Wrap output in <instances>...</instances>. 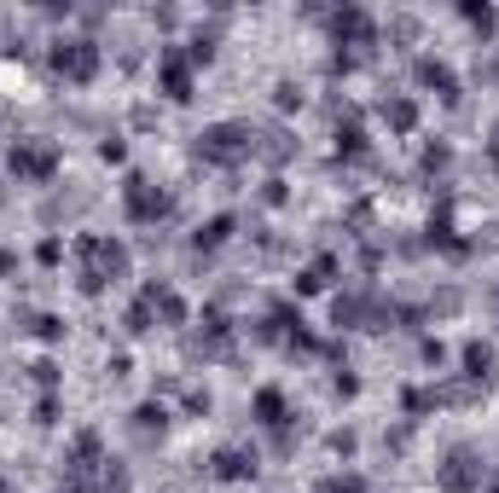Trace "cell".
Returning <instances> with one entry per match:
<instances>
[{
    "instance_id": "1",
    "label": "cell",
    "mask_w": 499,
    "mask_h": 493,
    "mask_svg": "<svg viewBox=\"0 0 499 493\" xmlns=\"http://www.w3.org/2000/svg\"><path fill=\"white\" fill-rule=\"evenodd\" d=\"M76 255H82V279H76L82 296H99L105 285L128 279V244H116V238H93V232H82Z\"/></svg>"
},
{
    "instance_id": "2",
    "label": "cell",
    "mask_w": 499,
    "mask_h": 493,
    "mask_svg": "<svg viewBox=\"0 0 499 493\" xmlns=\"http://www.w3.org/2000/svg\"><path fill=\"white\" fill-rule=\"evenodd\" d=\"M198 157L203 163H221V169H238L255 157V128L250 122H215V128L198 134Z\"/></svg>"
},
{
    "instance_id": "3",
    "label": "cell",
    "mask_w": 499,
    "mask_h": 493,
    "mask_svg": "<svg viewBox=\"0 0 499 493\" xmlns=\"http://www.w3.org/2000/svg\"><path fill=\"white\" fill-rule=\"evenodd\" d=\"M105 65V47L93 41V35H76V41H53V70L65 82H76V88H88L93 76H99Z\"/></svg>"
},
{
    "instance_id": "4",
    "label": "cell",
    "mask_w": 499,
    "mask_h": 493,
    "mask_svg": "<svg viewBox=\"0 0 499 493\" xmlns=\"http://www.w3.org/2000/svg\"><path fill=\"white\" fill-rule=\"evenodd\" d=\"M331 41H337V53L355 47V58L372 53L377 47V18L366 6H355V0H343V6H331Z\"/></svg>"
},
{
    "instance_id": "5",
    "label": "cell",
    "mask_w": 499,
    "mask_h": 493,
    "mask_svg": "<svg viewBox=\"0 0 499 493\" xmlns=\"http://www.w3.org/2000/svg\"><path fill=\"white\" fill-rule=\"evenodd\" d=\"M175 209V197H168L157 180H145V175H128V186H123V215L133 221V227H157V221Z\"/></svg>"
},
{
    "instance_id": "6",
    "label": "cell",
    "mask_w": 499,
    "mask_h": 493,
    "mask_svg": "<svg viewBox=\"0 0 499 493\" xmlns=\"http://www.w3.org/2000/svg\"><path fill=\"white\" fill-rule=\"evenodd\" d=\"M482 482H488V464H482L470 447H453L442 464H435V488L442 493H477Z\"/></svg>"
},
{
    "instance_id": "7",
    "label": "cell",
    "mask_w": 499,
    "mask_h": 493,
    "mask_svg": "<svg viewBox=\"0 0 499 493\" xmlns=\"http://www.w3.org/2000/svg\"><path fill=\"white\" fill-rule=\"evenodd\" d=\"M6 169L18 180H53L58 175V145L53 140H12Z\"/></svg>"
},
{
    "instance_id": "8",
    "label": "cell",
    "mask_w": 499,
    "mask_h": 493,
    "mask_svg": "<svg viewBox=\"0 0 499 493\" xmlns=\"http://www.w3.org/2000/svg\"><path fill=\"white\" fill-rule=\"evenodd\" d=\"M157 88L175 99V105H186V99H192V65H186L180 47H163V53H157Z\"/></svg>"
},
{
    "instance_id": "9",
    "label": "cell",
    "mask_w": 499,
    "mask_h": 493,
    "mask_svg": "<svg viewBox=\"0 0 499 493\" xmlns=\"http://www.w3.org/2000/svg\"><path fill=\"white\" fill-rule=\"evenodd\" d=\"M145 302H151V314L163 319V325H186L192 319V307H186V296H180L175 285H163V279H145Z\"/></svg>"
},
{
    "instance_id": "10",
    "label": "cell",
    "mask_w": 499,
    "mask_h": 493,
    "mask_svg": "<svg viewBox=\"0 0 499 493\" xmlns=\"http://www.w3.org/2000/svg\"><path fill=\"white\" fill-rule=\"evenodd\" d=\"M65 464H70V482H82L88 471H105V441H99V429H82V436L70 441Z\"/></svg>"
},
{
    "instance_id": "11",
    "label": "cell",
    "mask_w": 499,
    "mask_h": 493,
    "mask_svg": "<svg viewBox=\"0 0 499 493\" xmlns=\"http://www.w3.org/2000/svg\"><path fill=\"white\" fill-rule=\"evenodd\" d=\"M412 76H418L424 88H430L435 99H442V105H459V99H465V93H459V76L442 65V58H430V53H424L418 65H412Z\"/></svg>"
},
{
    "instance_id": "12",
    "label": "cell",
    "mask_w": 499,
    "mask_h": 493,
    "mask_svg": "<svg viewBox=\"0 0 499 493\" xmlns=\"http://www.w3.org/2000/svg\"><path fill=\"white\" fill-rule=\"evenodd\" d=\"M210 464H215V482H255V476H262V459L245 453V447H221Z\"/></svg>"
},
{
    "instance_id": "13",
    "label": "cell",
    "mask_w": 499,
    "mask_h": 493,
    "mask_svg": "<svg viewBox=\"0 0 499 493\" xmlns=\"http://www.w3.org/2000/svg\"><path fill=\"white\" fill-rule=\"evenodd\" d=\"M366 314H372V290H343V296H331V325H337V331H366Z\"/></svg>"
},
{
    "instance_id": "14",
    "label": "cell",
    "mask_w": 499,
    "mask_h": 493,
    "mask_svg": "<svg viewBox=\"0 0 499 493\" xmlns=\"http://www.w3.org/2000/svg\"><path fill=\"white\" fill-rule=\"evenodd\" d=\"M372 145H366V128H360V110L343 105L337 110V157H348V163H360Z\"/></svg>"
},
{
    "instance_id": "15",
    "label": "cell",
    "mask_w": 499,
    "mask_h": 493,
    "mask_svg": "<svg viewBox=\"0 0 499 493\" xmlns=\"http://www.w3.org/2000/svg\"><path fill=\"white\" fill-rule=\"evenodd\" d=\"M337 267H343V262H337V255L325 250V255H314V262L302 267V273L290 279V285H297V296H320V290H325V285H331V279H337Z\"/></svg>"
},
{
    "instance_id": "16",
    "label": "cell",
    "mask_w": 499,
    "mask_h": 493,
    "mask_svg": "<svg viewBox=\"0 0 499 493\" xmlns=\"http://www.w3.org/2000/svg\"><path fill=\"white\" fill-rule=\"evenodd\" d=\"M377 117L389 122V134H412V128H418V99H407V93H389L383 105H377Z\"/></svg>"
},
{
    "instance_id": "17",
    "label": "cell",
    "mask_w": 499,
    "mask_h": 493,
    "mask_svg": "<svg viewBox=\"0 0 499 493\" xmlns=\"http://www.w3.org/2000/svg\"><path fill=\"white\" fill-rule=\"evenodd\" d=\"M255 424H262V429H285L290 424L285 389H255Z\"/></svg>"
},
{
    "instance_id": "18",
    "label": "cell",
    "mask_w": 499,
    "mask_h": 493,
    "mask_svg": "<svg viewBox=\"0 0 499 493\" xmlns=\"http://www.w3.org/2000/svg\"><path fill=\"white\" fill-rule=\"evenodd\" d=\"M459 360H465V377L477 389H488V377H494V342H465V354H459Z\"/></svg>"
},
{
    "instance_id": "19",
    "label": "cell",
    "mask_w": 499,
    "mask_h": 493,
    "mask_svg": "<svg viewBox=\"0 0 499 493\" xmlns=\"http://www.w3.org/2000/svg\"><path fill=\"white\" fill-rule=\"evenodd\" d=\"M233 232H238V215H210L198 232H192V250H221Z\"/></svg>"
},
{
    "instance_id": "20",
    "label": "cell",
    "mask_w": 499,
    "mask_h": 493,
    "mask_svg": "<svg viewBox=\"0 0 499 493\" xmlns=\"http://www.w3.org/2000/svg\"><path fill=\"white\" fill-rule=\"evenodd\" d=\"M290 151H297V140H290L285 128H267V134H255V157H262V163H285Z\"/></svg>"
},
{
    "instance_id": "21",
    "label": "cell",
    "mask_w": 499,
    "mask_h": 493,
    "mask_svg": "<svg viewBox=\"0 0 499 493\" xmlns=\"http://www.w3.org/2000/svg\"><path fill=\"white\" fill-rule=\"evenodd\" d=\"M128 418H133V429H140V436H163V429H168V412H163V401H140Z\"/></svg>"
},
{
    "instance_id": "22",
    "label": "cell",
    "mask_w": 499,
    "mask_h": 493,
    "mask_svg": "<svg viewBox=\"0 0 499 493\" xmlns=\"http://www.w3.org/2000/svg\"><path fill=\"white\" fill-rule=\"evenodd\" d=\"M459 18L477 23V35H494L499 30V12L488 6V0H459Z\"/></svg>"
},
{
    "instance_id": "23",
    "label": "cell",
    "mask_w": 499,
    "mask_h": 493,
    "mask_svg": "<svg viewBox=\"0 0 499 493\" xmlns=\"http://www.w3.org/2000/svg\"><path fill=\"white\" fill-rule=\"evenodd\" d=\"M99 493H133V476H128V464H123V459H105V471H99Z\"/></svg>"
},
{
    "instance_id": "24",
    "label": "cell",
    "mask_w": 499,
    "mask_h": 493,
    "mask_svg": "<svg viewBox=\"0 0 499 493\" xmlns=\"http://www.w3.org/2000/svg\"><path fill=\"white\" fill-rule=\"evenodd\" d=\"M400 406H407V418H424V412H435V406H442V394L412 384V389H400Z\"/></svg>"
},
{
    "instance_id": "25",
    "label": "cell",
    "mask_w": 499,
    "mask_h": 493,
    "mask_svg": "<svg viewBox=\"0 0 499 493\" xmlns=\"http://www.w3.org/2000/svg\"><path fill=\"white\" fill-rule=\"evenodd\" d=\"M23 325H30L41 342H65V319H58V314H30Z\"/></svg>"
},
{
    "instance_id": "26",
    "label": "cell",
    "mask_w": 499,
    "mask_h": 493,
    "mask_svg": "<svg viewBox=\"0 0 499 493\" xmlns=\"http://www.w3.org/2000/svg\"><path fill=\"white\" fill-rule=\"evenodd\" d=\"M314 493H372V488H366V476L348 471V476H325V482L314 488Z\"/></svg>"
},
{
    "instance_id": "27",
    "label": "cell",
    "mask_w": 499,
    "mask_h": 493,
    "mask_svg": "<svg viewBox=\"0 0 499 493\" xmlns=\"http://www.w3.org/2000/svg\"><path fill=\"white\" fill-rule=\"evenodd\" d=\"M151 319H157V314H151V302H145V296H140V302H133L128 314H123V325L133 331V337H145V331H151Z\"/></svg>"
},
{
    "instance_id": "28",
    "label": "cell",
    "mask_w": 499,
    "mask_h": 493,
    "mask_svg": "<svg viewBox=\"0 0 499 493\" xmlns=\"http://www.w3.org/2000/svg\"><path fill=\"white\" fill-rule=\"evenodd\" d=\"M30 377H35V384H41L47 394H58V384H65V372H58V360H35V366H30Z\"/></svg>"
},
{
    "instance_id": "29",
    "label": "cell",
    "mask_w": 499,
    "mask_h": 493,
    "mask_svg": "<svg viewBox=\"0 0 499 493\" xmlns=\"http://www.w3.org/2000/svg\"><path fill=\"white\" fill-rule=\"evenodd\" d=\"M210 58H215V35L198 30V35H192V47H186V65L198 70V65H210Z\"/></svg>"
},
{
    "instance_id": "30",
    "label": "cell",
    "mask_w": 499,
    "mask_h": 493,
    "mask_svg": "<svg viewBox=\"0 0 499 493\" xmlns=\"http://www.w3.org/2000/svg\"><path fill=\"white\" fill-rule=\"evenodd\" d=\"M453 163V145H424V175H442Z\"/></svg>"
},
{
    "instance_id": "31",
    "label": "cell",
    "mask_w": 499,
    "mask_h": 493,
    "mask_svg": "<svg viewBox=\"0 0 499 493\" xmlns=\"http://www.w3.org/2000/svg\"><path fill=\"white\" fill-rule=\"evenodd\" d=\"M273 105H279V110H302V88H297V82H279V88H273Z\"/></svg>"
},
{
    "instance_id": "32",
    "label": "cell",
    "mask_w": 499,
    "mask_h": 493,
    "mask_svg": "<svg viewBox=\"0 0 499 493\" xmlns=\"http://www.w3.org/2000/svg\"><path fill=\"white\" fill-rule=\"evenodd\" d=\"M262 203H267V209H285V203H290V186H285V180L273 175V180H267V186H262Z\"/></svg>"
},
{
    "instance_id": "33",
    "label": "cell",
    "mask_w": 499,
    "mask_h": 493,
    "mask_svg": "<svg viewBox=\"0 0 499 493\" xmlns=\"http://www.w3.org/2000/svg\"><path fill=\"white\" fill-rule=\"evenodd\" d=\"M35 262H41V267H58V262H65V244H58V238H41V244H35Z\"/></svg>"
},
{
    "instance_id": "34",
    "label": "cell",
    "mask_w": 499,
    "mask_h": 493,
    "mask_svg": "<svg viewBox=\"0 0 499 493\" xmlns=\"http://www.w3.org/2000/svg\"><path fill=\"white\" fill-rule=\"evenodd\" d=\"M459 302H465V296H459V290H442V296H430V307H424V314H459Z\"/></svg>"
},
{
    "instance_id": "35",
    "label": "cell",
    "mask_w": 499,
    "mask_h": 493,
    "mask_svg": "<svg viewBox=\"0 0 499 493\" xmlns=\"http://www.w3.org/2000/svg\"><path fill=\"white\" fill-rule=\"evenodd\" d=\"M35 424H41V429L58 424V394H41V401H35Z\"/></svg>"
},
{
    "instance_id": "36",
    "label": "cell",
    "mask_w": 499,
    "mask_h": 493,
    "mask_svg": "<svg viewBox=\"0 0 499 493\" xmlns=\"http://www.w3.org/2000/svg\"><path fill=\"white\" fill-rule=\"evenodd\" d=\"M123 157H128V145L116 140V134H105L99 140V163H123Z\"/></svg>"
},
{
    "instance_id": "37",
    "label": "cell",
    "mask_w": 499,
    "mask_h": 493,
    "mask_svg": "<svg viewBox=\"0 0 499 493\" xmlns=\"http://www.w3.org/2000/svg\"><path fill=\"white\" fill-rule=\"evenodd\" d=\"M418 354H424V366H442V360H447V342H442V337H424Z\"/></svg>"
},
{
    "instance_id": "38",
    "label": "cell",
    "mask_w": 499,
    "mask_h": 493,
    "mask_svg": "<svg viewBox=\"0 0 499 493\" xmlns=\"http://www.w3.org/2000/svg\"><path fill=\"white\" fill-rule=\"evenodd\" d=\"M355 447H360L355 429H337V436H331V453H337V459H355Z\"/></svg>"
},
{
    "instance_id": "39",
    "label": "cell",
    "mask_w": 499,
    "mask_h": 493,
    "mask_svg": "<svg viewBox=\"0 0 499 493\" xmlns=\"http://www.w3.org/2000/svg\"><path fill=\"white\" fill-rule=\"evenodd\" d=\"M331 389H337V401H355V394H360V377H355V372H337Z\"/></svg>"
},
{
    "instance_id": "40",
    "label": "cell",
    "mask_w": 499,
    "mask_h": 493,
    "mask_svg": "<svg viewBox=\"0 0 499 493\" xmlns=\"http://www.w3.org/2000/svg\"><path fill=\"white\" fill-rule=\"evenodd\" d=\"M273 453H279V459H285V453H297V429H273Z\"/></svg>"
},
{
    "instance_id": "41",
    "label": "cell",
    "mask_w": 499,
    "mask_h": 493,
    "mask_svg": "<svg viewBox=\"0 0 499 493\" xmlns=\"http://www.w3.org/2000/svg\"><path fill=\"white\" fill-rule=\"evenodd\" d=\"M186 412H198V418L210 412V389H198V384H192V389H186Z\"/></svg>"
},
{
    "instance_id": "42",
    "label": "cell",
    "mask_w": 499,
    "mask_h": 493,
    "mask_svg": "<svg viewBox=\"0 0 499 493\" xmlns=\"http://www.w3.org/2000/svg\"><path fill=\"white\" fill-rule=\"evenodd\" d=\"M389 35H400V41H412V35H418V18H395V23H389Z\"/></svg>"
},
{
    "instance_id": "43",
    "label": "cell",
    "mask_w": 499,
    "mask_h": 493,
    "mask_svg": "<svg viewBox=\"0 0 499 493\" xmlns=\"http://www.w3.org/2000/svg\"><path fill=\"white\" fill-rule=\"evenodd\" d=\"M6 273H18V250H0V279Z\"/></svg>"
},
{
    "instance_id": "44",
    "label": "cell",
    "mask_w": 499,
    "mask_h": 493,
    "mask_svg": "<svg viewBox=\"0 0 499 493\" xmlns=\"http://www.w3.org/2000/svg\"><path fill=\"white\" fill-rule=\"evenodd\" d=\"M58 493H93V488H88V482H65Z\"/></svg>"
},
{
    "instance_id": "45",
    "label": "cell",
    "mask_w": 499,
    "mask_h": 493,
    "mask_svg": "<svg viewBox=\"0 0 499 493\" xmlns=\"http://www.w3.org/2000/svg\"><path fill=\"white\" fill-rule=\"evenodd\" d=\"M488 157H494V169H499V128H494V140H488Z\"/></svg>"
},
{
    "instance_id": "46",
    "label": "cell",
    "mask_w": 499,
    "mask_h": 493,
    "mask_svg": "<svg viewBox=\"0 0 499 493\" xmlns=\"http://www.w3.org/2000/svg\"><path fill=\"white\" fill-rule=\"evenodd\" d=\"M0 493H18V488H12V476H0Z\"/></svg>"
},
{
    "instance_id": "47",
    "label": "cell",
    "mask_w": 499,
    "mask_h": 493,
    "mask_svg": "<svg viewBox=\"0 0 499 493\" xmlns=\"http://www.w3.org/2000/svg\"><path fill=\"white\" fill-rule=\"evenodd\" d=\"M488 493H499V476H494V482H488Z\"/></svg>"
}]
</instances>
